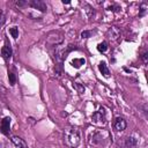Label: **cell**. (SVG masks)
<instances>
[{
	"mask_svg": "<svg viewBox=\"0 0 148 148\" xmlns=\"http://www.w3.org/2000/svg\"><path fill=\"white\" fill-rule=\"evenodd\" d=\"M147 59H148V53H147V52H145V53L142 54V60H143L145 62H147Z\"/></svg>",
	"mask_w": 148,
	"mask_h": 148,
	"instance_id": "19",
	"label": "cell"
},
{
	"mask_svg": "<svg viewBox=\"0 0 148 148\" xmlns=\"http://www.w3.org/2000/svg\"><path fill=\"white\" fill-rule=\"evenodd\" d=\"M84 62H86V60L83 59V58H80V59H74V60H72V66L73 67H75V68H80L82 65H84Z\"/></svg>",
	"mask_w": 148,
	"mask_h": 148,
	"instance_id": "11",
	"label": "cell"
},
{
	"mask_svg": "<svg viewBox=\"0 0 148 148\" xmlns=\"http://www.w3.org/2000/svg\"><path fill=\"white\" fill-rule=\"evenodd\" d=\"M10 121H12V119H10L9 117H5V118L1 120V132H2L5 135H8V134H9Z\"/></svg>",
	"mask_w": 148,
	"mask_h": 148,
	"instance_id": "5",
	"label": "cell"
},
{
	"mask_svg": "<svg viewBox=\"0 0 148 148\" xmlns=\"http://www.w3.org/2000/svg\"><path fill=\"white\" fill-rule=\"evenodd\" d=\"M125 148H136L138 146V140L133 136H127L125 139V143H124Z\"/></svg>",
	"mask_w": 148,
	"mask_h": 148,
	"instance_id": "7",
	"label": "cell"
},
{
	"mask_svg": "<svg viewBox=\"0 0 148 148\" xmlns=\"http://www.w3.org/2000/svg\"><path fill=\"white\" fill-rule=\"evenodd\" d=\"M108 34L110 35V38L112 37V39H117V38L120 36V31H119V29L116 28V27H111V28L109 29Z\"/></svg>",
	"mask_w": 148,
	"mask_h": 148,
	"instance_id": "9",
	"label": "cell"
},
{
	"mask_svg": "<svg viewBox=\"0 0 148 148\" xmlns=\"http://www.w3.org/2000/svg\"><path fill=\"white\" fill-rule=\"evenodd\" d=\"M28 2L27 1H22V0H18V1H15V5L17 6V7H23V6H25Z\"/></svg>",
	"mask_w": 148,
	"mask_h": 148,
	"instance_id": "18",
	"label": "cell"
},
{
	"mask_svg": "<svg viewBox=\"0 0 148 148\" xmlns=\"http://www.w3.org/2000/svg\"><path fill=\"white\" fill-rule=\"evenodd\" d=\"M9 32H10L12 37H14L15 39L18 37V28H17V27H13V28H10V29H9Z\"/></svg>",
	"mask_w": 148,
	"mask_h": 148,
	"instance_id": "13",
	"label": "cell"
},
{
	"mask_svg": "<svg viewBox=\"0 0 148 148\" xmlns=\"http://www.w3.org/2000/svg\"><path fill=\"white\" fill-rule=\"evenodd\" d=\"M29 5H30L32 8L38 9V10H40V12H43V13L46 12V9H47L45 2L42 1V0H31V1H29Z\"/></svg>",
	"mask_w": 148,
	"mask_h": 148,
	"instance_id": "4",
	"label": "cell"
},
{
	"mask_svg": "<svg viewBox=\"0 0 148 148\" xmlns=\"http://www.w3.org/2000/svg\"><path fill=\"white\" fill-rule=\"evenodd\" d=\"M12 142L15 145L16 148H28L25 141L23 139H21L20 136H13L12 138Z\"/></svg>",
	"mask_w": 148,
	"mask_h": 148,
	"instance_id": "8",
	"label": "cell"
},
{
	"mask_svg": "<svg viewBox=\"0 0 148 148\" xmlns=\"http://www.w3.org/2000/svg\"><path fill=\"white\" fill-rule=\"evenodd\" d=\"M65 143L69 148H75L80 143V131L77 127H68L65 130Z\"/></svg>",
	"mask_w": 148,
	"mask_h": 148,
	"instance_id": "1",
	"label": "cell"
},
{
	"mask_svg": "<svg viewBox=\"0 0 148 148\" xmlns=\"http://www.w3.org/2000/svg\"><path fill=\"white\" fill-rule=\"evenodd\" d=\"M113 127L116 131L118 132H121L126 128V120L123 118V117H117L113 121Z\"/></svg>",
	"mask_w": 148,
	"mask_h": 148,
	"instance_id": "3",
	"label": "cell"
},
{
	"mask_svg": "<svg viewBox=\"0 0 148 148\" xmlns=\"http://www.w3.org/2000/svg\"><path fill=\"white\" fill-rule=\"evenodd\" d=\"M8 79H9L10 86H14V84L16 83V76H15V74H14L13 72H9V73H8Z\"/></svg>",
	"mask_w": 148,
	"mask_h": 148,
	"instance_id": "14",
	"label": "cell"
},
{
	"mask_svg": "<svg viewBox=\"0 0 148 148\" xmlns=\"http://www.w3.org/2000/svg\"><path fill=\"white\" fill-rule=\"evenodd\" d=\"M97 50H98L99 52H105V51L108 50V44H106V42L99 43V44L97 45Z\"/></svg>",
	"mask_w": 148,
	"mask_h": 148,
	"instance_id": "12",
	"label": "cell"
},
{
	"mask_svg": "<svg viewBox=\"0 0 148 148\" xmlns=\"http://www.w3.org/2000/svg\"><path fill=\"white\" fill-rule=\"evenodd\" d=\"M62 3H69V1H68V0H66V1H65V0H62Z\"/></svg>",
	"mask_w": 148,
	"mask_h": 148,
	"instance_id": "20",
	"label": "cell"
},
{
	"mask_svg": "<svg viewBox=\"0 0 148 148\" xmlns=\"http://www.w3.org/2000/svg\"><path fill=\"white\" fill-rule=\"evenodd\" d=\"M91 119L97 125H104L106 123V117H105V110H104V108H99L98 111H95L92 113V116H91Z\"/></svg>",
	"mask_w": 148,
	"mask_h": 148,
	"instance_id": "2",
	"label": "cell"
},
{
	"mask_svg": "<svg viewBox=\"0 0 148 148\" xmlns=\"http://www.w3.org/2000/svg\"><path fill=\"white\" fill-rule=\"evenodd\" d=\"M5 20H6V15H5V12L0 9V27L5 23Z\"/></svg>",
	"mask_w": 148,
	"mask_h": 148,
	"instance_id": "15",
	"label": "cell"
},
{
	"mask_svg": "<svg viewBox=\"0 0 148 148\" xmlns=\"http://www.w3.org/2000/svg\"><path fill=\"white\" fill-rule=\"evenodd\" d=\"M91 35H92V32L91 31H87V30H84V31L81 32V37L82 38H89Z\"/></svg>",
	"mask_w": 148,
	"mask_h": 148,
	"instance_id": "16",
	"label": "cell"
},
{
	"mask_svg": "<svg viewBox=\"0 0 148 148\" xmlns=\"http://www.w3.org/2000/svg\"><path fill=\"white\" fill-rule=\"evenodd\" d=\"M1 56H2V58L7 61V60H9L10 59V57H12V47H10V44H8L7 42H6V44L2 46V49H1Z\"/></svg>",
	"mask_w": 148,
	"mask_h": 148,
	"instance_id": "6",
	"label": "cell"
},
{
	"mask_svg": "<svg viewBox=\"0 0 148 148\" xmlns=\"http://www.w3.org/2000/svg\"><path fill=\"white\" fill-rule=\"evenodd\" d=\"M98 68H99L101 73H102V74H103L105 77H108V76L110 75L109 68H108V66H106V64H105L104 61H101V62H99V65H98Z\"/></svg>",
	"mask_w": 148,
	"mask_h": 148,
	"instance_id": "10",
	"label": "cell"
},
{
	"mask_svg": "<svg viewBox=\"0 0 148 148\" xmlns=\"http://www.w3.org/2000/svg\"><path fill=\"white\" fill-rule=\"evenodd\" d=\"M74 87L77 89V91H79V92H81V94H82V92H84V87L80 86L77 82H76V83H74Z\"/></svg>",
	"mask_w": 148,
	"mask_h": 148,
	"instance_id": "17",
	"label": "cell"
}]
</instances>
